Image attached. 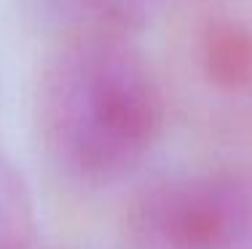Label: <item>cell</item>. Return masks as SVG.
Here are the masks:
<instances>
[{
    "label": "cell",
    "mask_w": 252,
    "mask_h": 249,
    "mask_svg": "<svg viewBox=\"0 0 252 249\" xmlns=\"http://www.w3.org/2000/svg\"><path fill=\"white\" fill-rule=\"evenodd\" d=\"M183 56L212 121L252 134V0H196Z\"/></svg>",
    "instance_id": "cell-3"
},
{
    "label": "cell",
    "mask_w": 252,
    "mask_h": 249,
    "mask_svg": "<svg viewBox=\"0 0 252 249\" xmlns=\"http://www.w3.org/2000/svg\"><path fill=\"white\" fill-rule=\"evenodd\" d=\"M35 247V201L19 169L0 156V249Z\"/></svg>",
    "instance_id": "cell-4"
},
{
    "label": "cell",
    "mask_w": 252,
    "mask_h": 249,
    "mask_svg": "<svg viewBox=\"0 0 252 249\" xmlns=\"http://www.w3.org/2000/svg\"><path fill=\"white\" fill-rule=\"evenodd\" d=\"M166 123V97L126 32L78 25L49 51L38 83L46 153L78 182H113L142 164Z\"/></svg>",
    "instance_id": "cell-1"
},
{
    "label": "cell",
    "mask_w": 252,
    "mask_h": 249,
    "mask_svg": "<svg viewBox=\"0 0 252 249\" xmlns=\"http://www.w3.org/2000/svg\"><path fill=\"white\" fill-rule=\"evenodd\" d=\"M134 249H252V166L142 185L124 217Z\"/></svg>",
    "instance_id": "cell-2"
}]
</instances>
